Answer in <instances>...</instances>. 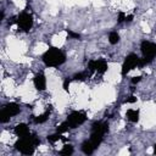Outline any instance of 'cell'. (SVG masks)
I'll return each mask as SVG.
<instances>
[{
    "label": "cell",
    "instance_id": "obj_1",
    "mask_svg": "<svg viewBox=\"0 0 156 156\" xmlns=\"http://www.w3.org/2000/svg\"><path fill=\"white\" fill-rule=\"evenodd\" d=\"M66 61V55L57 48H50L43 54V62L48 67H57Z\"/></svg>",
    "mask_w": 156,
    "mask_h": 156
},
{
    "label": "cell",
    "instance_id": "obj_2",
    "mask_svg": "<svg viewBox=\"0 0 156 156\" xmlns=\"http://www.w3.org/2000/svg\"><path fill=\"white\" fill-rule=\"evenodd\" d=\"M39 143H40L39 138L35 134H32V135H27L24 138L18 139L15 143V149L24 155H32L34 152V147L39 145Z\"/></svg>",
    "mask_w": 156,
    "mask_h": 156
},
{
    "label": "cell",
    "instance_id": "obj_3",
    "mask_svg": "<svg viewBox=\"0 0 156 156\" xmlns=\"http://www.w3.org/2000/svg\"><path fill=\"white\" fill-rule=\"evenodd\" d=\"M140 50L143 54V58H139L138 67H144L145 65L151 63L152 60L156 57V43L144 40L140 44Z\"/></svg>",
    "mask_w": 156,
    "mask_h": 156
},
{
    "label": "cell",
    "instance_id": "obj_4",
    "mask_svg": "<svg viewBox=\"0 0 156 156\" xmlns=\"http://www.w3.org/2000/svg\"><path fill=\"white\" fill-rule=\"evenodd\" d=\"M21 112V108H20V105L16 104V102H10L7 105H5L0 112V122L1 123H6L10 117H13L16 115H18Z\"/></svg>",
    "mask_w": 156,
    "mask_h": 156
},
{
    "label": "cell",
    "instance_id": "obj_5",
    "mask_svg": "<svg viewBox=\"0 0 156 156\" xmlns=\"http://www.w3.org/2000/svg\"><path fill=\"white\" fill-rule=\"evenodd\" d=\"M18 29H21L22 32H29L33 27V17L32 15H29L27 11H23L22 13H20V16L17 17V23Z\"/></svg>",
    "mask_w": 156,
    "mask_h": 156
},
{
    "label": "cell",
    "instance_id": "obj_6",
    "mask_svg": "<svg viewBox=\"0 0 156 156\" xmlns=\"http://www.w3.org/2000/svg\"><path fill=\"white\" fill-rule=\"evenodd\" d=\"M87 119V115L85 112L82 111H73L68 115L67 117V123L69 124V128H77L78 126L83 124Z\"/></svg>",
    "mask_w": 156,
    "mask_h": 156
},
{
    "label": "cell",
    "instance_id": "obj_7",
    "mask_svg": "<svg viewBox=\"0 0 156 156\" xmlns=\"http://www.w3.org/2000/svg\"><path fill=\"white\" fill-rule=\"evenodd\" d=\"M138 62H139V57L135 55V54H129L126 56L124 58V62L122 65V76H126L130 69H133L135 66H138Z\"/></svg>",
    "mask_w": 156,
    "mask_h": 156
},
{
    "label": "cell",
    "instance_id": "obj_8",
    "mask_svg": "<svg viewBox=\"0 0 156 156\" xmlns=\"http://www.w3.org/2000/svg\"><path fill=\"white\" fill-rule=\"evenodd\" d=\"M91 132H94V133H100V134H106L107 132H108V123L107 122H101V121H99V122H95V123H93V126H91Z\"/></svg>",
    "mask_w": 156,
    "mask_h": 156
},
{
    "label": "cell",
    "instance_id": "obj_9",
    "mask_svg": "<svg viewBox=\"0 0 156 156\" xmlns=\"http://www.w3.org/2000/svg\"><path fill=\"white\" fill-rule=\"evenodd\" d=\"M33 82H34V87L38 90H40V91L45 90V88H46V79H45V76L43 73H38L34 77V80Z\"/></svg>",
    "mask_w": 156,
    "mask_h": 156
},
{
    "label": "cell",
    "instance_id": "obj_10",
    "mask_svg": "<svg viewBox=\"0 0 156 156\" xmlns=\"http://www.w3.org/2000/svg\"><path fill=\"white\" fill-rule=\"evenodd\" d=\"M15 134L20 138H24L27 135H29V128L26 123H20L15 127Z\"/></svg>",
    "mask_w": 156,
    "mask_h": 156
},
{
    "label": "cell",
    "instance_id": "obj_11",
    "mask_svg": "<svg viewBox=\"0 0 156 156\" xmlns=\"http://www.w3.org/2000/svg\"><path fill=\"white\" fill-rule=\"evenodd\" d=\"M95 68H96V72L102 74L107 71L108 66H107V62L104 60V58H99V60H95Z\"/></svg>",
    "mask_w": 156,
    "mask_h": 156
},
{
    "label": "cell",
    "instance_id": "obj_12",
    "mask_svg": "<svg viewBox=\"0 0 156 156\" xmlns=\"http://www.w3.org/2000/svg\"><path fill=\"white\" fill-rule=\"evenodd\" d=\"M102 139H104V134H100V133H94V132H91V134H90V141H91V144L94 145V147L96 149L101 143H102Z\"/></svg>",
    "mask_w": 156,
    "mask_h": 156
},
{
    "label": "cell",
    "instance_id": "obj_13",
    "mask_svg": "<svg viewBox=\"0 0 156 156\" xmlns=\"http://www.w3.org/2000/svg\"><path fill=\"white\" fill-rule=\"evenodd\" d=\"M94 150H95V147H94V145L91 144L90 140L83 141V144H82V151H83L85 155H91V154L94 152Z\"/></svg>",
    "mask_w": 156,
    "mask_h": 156
},
{
    "label": "cell",
    "instance_id": "obj_14",
    "mask_svg": "<svg viewBox=\"0 0 156 156\" xmlns=\"http://www.w3.org/2000/svg\"><path fill=\"white\" fill-rule=\"evenodd\" d=\"M126 116H127V118H128V121H130V122H138L139 121V111L138 110H128L127 111V113H126Z\"/></svg>",
    "mask_w": 156,
    "mask_h": 156
},
{
    "label": "cell",
    "instance_id": "obj_15",
    "mask_svg": "<svg viewBox=\"0 0 156 156\" xmlns=\"http://www.w3.org/2000/svg\"><path fill=\"white\" fill-rule=\"evenodd\" d=\"M49 115H50V110H48L45 113H43V115H40V116H38V117H34L33 118V121H34V123H37V124H40V123H44L46 119H48V117H49Z\"/></svg>",
    "mask_w": 156,
    "mask_h": 156
},
{
    "label": "cell",
    "instance_id": "obj_16",
    "mask_svg": "<svg viewBox=\"0 0 156 156\" xmlns=\"http://www.w3.org/2000/svg\"><path fill=\"white\" fill-rule=\"evenodd\" d=\"M108 41H110V44H112V45L117 44V43L119 41V35H118V33H117V32H111V33L108 34Z\"/></svg>",
    "mask_w": 156,
    "mask_h": 156
},
{
    "label": "cell",
    "instance_id": "obj_17",
    "mask_svg": "<svg viewBox=\"0 0 156 156\" xmlns=\"http://www.w3.org/2000/svg\"><path fill=\"white\" fill-rule=\"evenodd\" d=\"M89 71L87 69L85 72H80V73H76L74 76H73V78L72 79H74V80H85L88 77H89V74L90 73H88Z\"/></svg>",
    "mask_w": 156,
    "mask_h": 156
},
{
    "label": "cell",
    "instance_id": "obj_18",
    "mask_svg": "<svg viewBox=\"0 0 156 156\" xmlns=\"http://www.w3.org/2000/svg\"><path fill=\"white\" fill-rule=\"evenodd\" d=\"M60 154L61 155H66V156H69V155H72L73 154V146L72 145H63V147L61 149V151H60Z\"/></svg>",
    "mask_w": 156,
    "mask_h": 156
},
{
    "label": "cell",
    "instance_id": "obj_19",
    "mask_svg": "<svg viewBox=\"0 0 156 156\" xmlns=\"http://www.w3.org/2000/svg\"><path fill=\"white\" fill-rule=\"evenodd\" d=\"M68 129H69V124H68V123H67V121H66V122H63V123H61V124H60V126L57 127V129H56V132H57V133H61V134H62V133H65V132H67Z\"/></svg>",
    "mask_w": 156,
    "mask_h": 156
},
{
    "label": "cell",
    "instance_id": "obj_20",
    "mask_svg": "<svg viewBox=\"0 0 156 156\" xmlns=\"http://www.w3.org/2000/svg\"><path fill=\"white\" fill-rule=\"evenodd\" d=\"M60 139H63V138L61 136V133H57V132H56V134H52V135H49L48 136V140L50 143H55L56 140H60Z\"/></svg>",
    "mask_w": 156,
    "mask_h": 156
},
{
    "label": "cell",
    "instance_id": "obj_21",
    "mask_svg": "<svg viewBox=\"0 0 156 156\" xmlns=\"http://www.w3.org/2000/svg\"><path fill=\"white\" fill-rule=\"evenodd\" d=\"M87 69L89 71L90 74L94 73V72L96 71V68H95V60H90V61L88 62V67H87Z\"/></svg>",
    "mask_w": 156,
    "mask_h": 156
},
{
    "label": "cell",
    "instance_id": "obj_22",
    "mask_svg": "<svg viewBox=\"0 0 156 156\" xmlns=\"http://www.w3.org/2000/svg\"><path fill=\"white\" fill-rule=\"evenodd\" d=\"M66 32H67V34H68L69 38H72V39H80V34L79 33H74L71 29H66Z\"/></svg>",
    "mask_w": 156,
    "mask_h": 156
},
{
    "label": "cell",
    "instance_id": "obj_23",
    "mask_svg": "<svg viewBox=\"0 0 156 156\" xmlns=\"http://www.w3.org/2000/svg\"><path fill=\"white\" fill-rule=\"evenodd\" d=\"M126 21V13L124 12H118V17H117V22L118 23H122V22H124Z\"/></svg>",
    "mask_w": 156,
    "mask_h": 156
},
{
    "label": "cell",
    "instance_id": "obj_24",
    "mask_svg": "<svg viewBox=\"0 0 156 156\" xmlns=\"http://www.w3.org/2000/svg\"><path fill=\"white\" fill-rule=\"evenodd\" d=\"M69 83H71V78H66V79L63 80V90H65V91H68Z\"/></svg>",
    "mask_w": 156,
    "mask_h": 156
},
{
    "label": "cell",
    "instance_id": "obj_25",
    "mask_svg": "<svg viewBox=\"0 0 156 156\" xmlns=\"http://www.w3.org/2000/svg\"><path fill=\"white\" fill-rule=\"evenodd\" d=\"M140 80H141V77H140V76H138V77H133V78H132V83H133V84H136V83H139Z\"/></svg>",
    "mask_w": 156,
    "mask_h": 156
},
{
    "label": "cell",
    "instance_id": "obj_26",
    "mask_svg": "<svg viewBox=\"0 0 156 156\" xmlns=\"http://www.w3.org/2000/svg\"><path fill=\"white\" fill-rule=\"evenodd\" d=\"M136 101V98L135 96H129L128 99H126V102H130V104H133V102H135Z\"/></svg>",
    "mask_w": 156,
    "mask_h": 156
},
{
    "label": "cell",
    "instance_id": "obj_27",
    "mask_svg": "<svg viewBox=\"0 0 156 156\" xmlns=\"http://www.w3.org/2000/svg\"><path fill=\"white\" fill-rule=\"evenodd\" d=\"M133 17H134L133 15H128V16H126V21L127 22H132L133 21Z\"/></svg>",
    "mask_w": 156,
    "mask_h": 156
},
{
    "label": "cell",
    "instance_id": "obj_28",
    "mask_svg": "<svg viewBox=\"0 0 156 156\" xmlns=\"http://www.w3.org/2000/svg\"><path fill=\"white\" fill-rule=\"evenodd\" d=\"M154 154H155V155H156V144H155V145H154Z\"/></svg>",
    "mask_w": 156,
    "mask_h": 156
}]
</instances>
